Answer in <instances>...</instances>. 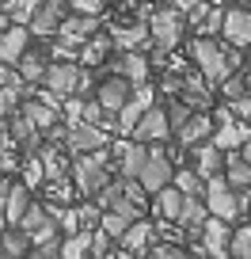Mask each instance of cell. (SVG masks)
Returning a JSON list of instances; mask_svg holds the SVG:
<instances>
[{
	"mask_svg": "<svg viewBox=\"0 0 251 259\" xmlns=\"http://www.w3.org/2000/svg\"><path fill=\"white\" fill-rule=\"evenodd\" d=\"M16 99H19L16 88H0V122H4L12 111H16Z\"/></svg>",
	"mask_w": 251,
	"mask_h": 259,
	"instance_id": "obj_41",
	"label": "cell"
},
{
	"mask_svg": "<svg viewBox=\"0 0 251 259\" xmlns=\"http://www.w3.org/2000/svg\"><path fill=\"white\" fill-rule=\"evenodd\" d=\"M130 225H133V221H126L122 213H111V210H107V213H103V221H99V229H103L111 240H118V244H122V236L130 233Z\"/></svg>",
	"mask_w": 251,
	"mask_h": 259,
	"instance_id": "obj_34",
	"label": "cell"
},
{
	"mask_svg": "<svg viewBox=\"0 0 251 259\" xmlns=\"http://www.w3.org/2000/svg\"><path fill=\"white\" fill-rule=\"evenodd\" d=\"M31 236L23 229H8V233H0V259H23L31 251Z\"/></svg>",
	"mask_w": 251,
	"mask_h": 259,
	"instance_id": "obj_26",
	"label": "cell"
},
{
	"mask_svg": "<svg viewBox=\"0 0 251 259\" xmlns=\"http://www.w3.org/2000/svg\"><path fill=\"white\" fill-rule=\"evenodd\" d=\"M80 76H84V73L76 69L73 61H57V65H49V69H46L42 84H46V92L69 99V96H76V88H80Z\"/></svg>",
	"mask_w": 251,
	"mask_h": 259,
	"instance_id": "obj_7",
	"label": "cell"
},
{
	"mask_svg": "<svg viewBox=\"0 0 251 259\" xmlns=\"http://www.w3.org/2000/svg\"><path fill=\"white\" fill-rule=\"evenodd\" d=\"M114 73L118 76H126V80L133 84V88H141V84L148 80V61L137 54V50H126V54L114 61Z\"/></svg>",
	"mask_w": 251,
	"mask_h": 259,
	"instance_id": "obj_19",
	"label": "cell"
},
{
	"mask_svg": "<svg viewBox=\"0 0 251 259\" xmlns=\"http://www.w3.org/2000/svg\"><path fill=\"white\" fill-rule=\"evenodd\" d=\"M103 54H107V42H103V38H95V42H88V46H84V61H91V65H95Z\"/></svg>",
	"mask_w": 251,
	"mask_h": 259,
	"instance_id": "obj_43",
	"label": "cell"
},
{
	"mask_svg": "<svg viewBox=\"0 0 251 259\" xmlns=\"http://www.w3.org/2000/svg\"><path fill=\"white\" fill-rule=\"evenodd\" d=\"M183 206H186V194L179 191L175 183L164 187V191L156 194V213H160L164 221H179V218H183Z\"/></svg>",
	"mask_w": 251,
	"mask_h": 259,
	"instance_id": "obj_22",
	"label": "cell"
},
{
	"mask_svg": "<svg viewBox=\"0 0 251 259\" xmlns=\"http://www.w3.org/2000/svg\"><path fill=\"white\" fill-rule=\"evenodd\" d=\"M114 153H118V164H122V179H137L145 160H148V145H141V141H130V145L118 141Z\"/></svg>",
	"mask_w": 251,
	"mask_h": 259,
	"instance_id": "obj_15",
	"label": "cell"
},
{
	"mask_svg": "<svg viewBox=\"0 0 251 259\" xmlns=\"http://www.w3.org/2000/svg\"><path fill=\"white\" fill-rule=\"evenodd\" d=\"M232 114H236V118H247V114H251V99H247V96L236 99V103H232Z\"/></svg>",
	"mask_w": 251,
	"mask_h": 259,
	"instance_id": "obj_45",
	"label": "cell"
},
{
	"mask_svg": "<svg viewBox=\"0 0 251 259\" xmlns=\"http://www.w3.org/2000/svg\"><path fill=\"white\" fill-rule=\"evenodd\" d=\"M148 244H153V225H148V221H133L130 233L122 236V251H130V255L148 251Z\"/></svg>",
	"mask_w": 251,
	"mask_h": 259,
	"instance_id": "obj_27",
	"label": "cell"
},
{
	"mask_svg": "<svg viewBox=\"0 0 251 259\" xmlns=\"http://www.w3.org/2000/svg\"><path fill=\"white\" fill-rule=\"evenodd\" d=\"M73 179H76V191H80V194H88V198H99V194H103V187L111 183V168H107V153H103V149H99V153L76 156Z\"/></svg>",
	"mask_w": 251,
	"mask_h": 259,
	"instance_id": "obj_1",
	"label": "cell"
},
{
	"mask_svg": "<svg viewBox=\"0 0 251 259\" xmlns=\"http://www.w3.org/2000/svg\"><path fill=\"white\" fill-rule=\"evenodd\" d=\"M190 118H194V114H190V107H186L183 99H175V103H171V111H168V122H171V130L179 134V130H183Z\"/></svg>",
	"mask_w": 251,
	"mask_h": 259,
	"instance_id": "obj_38",
	"label": "cell"
},
{
	"mask_svg": "<svg viewBox=\"0 0 251 259\" xmlns=\"http://www.w3.org/2000/svg\"><path fill=\"white\" fill-rule=\"evenodd\" d=\"M46 69H49V65L42 61L38 54H23V61H19V73H23L27 80H42V76H46Z\"/></svg>",
	"mask_w": 251,
	"mask_h": 259,
	"instance_id": "obj_37",
	"label": "cell"
},
{
	"mask_svg": "<svg viewBox=\"0 0 251 259\" xmlns=\"http://www.w3.org/2000/svg\"><path fill=\"white\" fill-rule=\"evenodd\" d=\"M206 138H213V122L206 118V114H194V118L179 130V145H186V149L206 145Z\"/></svg>",
	"mask_w": 251,
	"mask_h": 259,
	"instance_id": "obj_23",
	"label": "cell"
},
{
	"mask_svg": "<svg viewBox=\"0 0 251 259\" xmlns=\"http://www.w3.org/2000/svg\"><path fill=\"white\" fill-rule=\"evenodd\" d=\"M19 171H23V187H38V183H46V164H42V156H27Z\"/></svg>",
	"mask_w": 251,
	"mask_h": 259,
	"instance_id": "obj_35",
	"label": "cell"
},
{
	"mask_svg": "<svg viewBox=\"0 0 251 259\" xmlns=\"http://www.w3.org/2000/svg\"><path fill=\"white\" fill-rule=\"evenodd\" d=\"M118 259H137V255H130V251H122V255H118Z\"/></svg>",
	"mask_w": 251,
	"mask_h": 259,
	"instance_id": "obj_50",
	"label": "cell"
},
{
	"mask_svg": "<svg viewBox=\"0 0 251 259\" xmlns=\"http://www.w3.org/2000/svg\"><path fill=\"white\" fill-rule=\"evenodd\" d=\"M42 164H46V183H57V179H65V171H69L65 156L57 153V149H46V153H42Z\"/></svg>",
	"mask_w": 251,
	"mask_h": 259,
	"instance_id": "obj_33",
	"label": "cell"
},
{
	"mask_svg": "<svg viewBox=\"0 0 251 259\" xmlns=\"http://www.w3.org/2000/svg\"><path fill=\"white\" fill-rule=\"evenodd\" d=\"M221 168H225V153H221L213 141H206V145H198V149H194V171H198L202 179L221 176Z\"/></svg>",
	"mask_w": 251,
	"mask_h": 259,
	"instance_id": "obj_20",
	"label": "cell"
},
{
	"mask_svg": "<svg viewBox=\"0 0 251 259\" xmlns=\"http://www.w3.org/2000/svg\"><path fill=\"white\" fill-rule=\"evenodd\" d=\"M130 96H133V84L126 80V76H118V73H114V76H107V80L99 84V96H95V103L103 107V111L111 114L114 122H118V111H122L126 103H130Z\"/></svg>",
	"mask_w": 251,
	"mask_h": 259,
	"instance_id": "obj_6",
	"label": "cell"
},
{
	"mask_svg": "<svg viewBox=\"0 0 251 259\" xmlns=\"http://www.w3.org/2000/svg\"><path fill=\"white\" fill-rule=\"evenodd\" d=\"M12 141H16L19 149H23L27 156H34L42 149V130H34V122L27 118V114H16V118H12Z\"/></svg>",
	"mask_w": 251,
	"mask_h": 259,
	"instance_id": "obj_16",
	"label": "cell"
},
{
	"mask_svg": "<svg viewBox=\"0 0 251 259\" xmlns=\"http://www.w3.org/2000/svg\"><path fill=\"white\" fill-rule=\"evenodd\" d=\"M247 126L243 122H232V114H221V130L213 134V145L221 149V153H236V149H243V141H247Z\"/></svg>",
	"mask_w": 251,
	"mask_h": 259,
	"instance_id": "obj_14",
	"label": "cell"
},
{
	"mask_svg": "<svg viewBox=\"0 0 251 259\" xmlns=\"http://www.w3.org/2000/svg\"><path fill=\"white\" fill-rule=\"evenodd\" d=\"M171 134V122H168V111L164 107H148L145 118L137 122V130H133V138L141 141V145H148V141H164Z\"/></svg>",
	"mask_w": 251,
	"mask_h": 259,
	"instance_id": "obj_12",
	"label": "cell"
},
{
	"mask_svg": "<svg viewBox=\"0 0 251 259\" xmlns=\"http://www.w3.org/2000/svg\"><path fill=\"white\" fill-rule=\"evenodd\" d=\"M19 229L31 236V244H46V240L57 236V218L49 210H42L38 202H31V210H27V218L19 221Z\"/></svg>",
	"mask_w": 251,
	"mask_h": 259,
	"instance_id": "obj_9",
	"label": "cell"
},
{
	"mask_svg": "<svg viewBox=\"0 0 251 259\" xmlns=\"http://www.w3.org/2000/svg\"><path fill=\"white\" fill-rule=\"evenodd\" d=\"M145 34H148L145 23H137V27H114V46L133 50V46H141V42H145Z\"/></svg>",
	"mask_w": 251,
	"mask_h": 259,
	"instance_id": "obj_32",
	"label": "cell"
},
{
	"mask_svg": "<svg viewBox=\"0 0 251 259\" xmlns=\"http://www.w3.org/2000/svg\"><path fill=\"white\" fill-rule=\"evenodd\" d=\"M175 187L186 194V198H202V194H206V179L198 176L194 168H179L175 171Z\"/></svg>",
	"mask_w": 251,
	"mask_h": 259,
	"instance_id": "obj_30",
	"label": "cell"
},
{
	"mask_svg": "<svg viewBox=\"0 0 251 259\" xmlns=\"http://www.w3.org/2000/svg\"><path fill=\"white\" fill-rule=\"evenodd\" d=\"M31 259H61V240H46V244H34L31 248Z\"/></svg>",
	"mask_w": 251,
	"mask_h": 259,
	"instance_id": "obj_40",
	"label": "cell"
},
{
	"mask_svg": "<svg viewBox=\"0 0 251 259\" xmlns=\"http://www.w3.org/2000/svg\"><path fill=\"white\" fill-rule=\"evenodd\" d=\"M206 221H210V206H206V198H186L183 206V218H179V225H183L186 236H194V240H202V229Z\"/></svg>",
	"mask_w": 251,
	"mask_h": 259,
	"instance_id": "obj_17",
	"label": "cell"
},
{
	"mask_svg": "<svg viewBox=\"0 0 251 259\" xmlns=\"http://www.w3.org/2000/svg\"><path fill=\"white\" fill-rule=\"evenodd\" d=\"M221 34H225L232 46H251V12L247 8H228Z\"/></svg>",
	"mask_w": 251,
	"mask_h": 259,
	"instance_id": "obj_13",
	"label": "cell"
},
{
	"mask_svg": "<svg viewBox=\"0 0 251 259\" xmlns=\"http://www.w3.org/2000/svg\"><path fill=\"white\" fill-rule=\"evenodd\" d=\"M76 8H80L84 16H95V12H99V0H76Z\"/></svg>",
	"mask_w": 251,
	"mask_h": 259,
	"instance_id": "obj_46",
	"label": "cell"
},
{
	"mask_svg": "<svg viewBox=\"0 0 251 259\" xmlns=\"http://www.w3.org/2000/svg\"><path fill=\"white\" fill-rule=\"evenodd\" d=\"M137 183L145 187L148 194H160L164 187L175 183V168H171V160L160 153V149H148V160H145V168H141Z\"/></svg>",
	"mask_w": 251,
	"mask_h": 259,
	"instance_id": "obj_4",
	"label": "cell"
},
{
	"mask_svg": "<svg viewBox=\"0 0 251 259\" xmlns=\"http://www.w3.org/2000/svg\"><path fill=\"white\" fill-rule=\"evenodd\" d=\"M27 54V27H8L0 34V65H19Z\"/></svg>",
	"mask_w": 251,
	"mask_h": 259,
	"instance_id": "obj_18",
	"label": "cell"
},
{
	"mask_svg": "<svg viewBox=\"0 0 251 259\" xmlns=\"http://www.w3.org/2000/svg\"><path fill=\"white\" fill-rule=\"evenodd\" d=\"M225 179L232 191H247L251 187V160H243L240 153H228L225 156Z\"/></svg>",
	"mask_w": 251,
	"mask_h": 259,
	"instance_id": "obj_24",
	"label": "cell"
},
{
	"mask_svg": "<svg viewBox=\"0 0 251 259\" xmlns=\"http://www.w3.org/2000/svg\"><path fill=\"white\" fill-rule=\"evenodd\" d=\"M145 259H190L183 248H175V244H156V248L145 251Z\"/></svg>",
	"mask_w": 251,
	"mask_h": 259,
	"instance_id": "obj_39",
	"label": "cell"
},
{
	"mask_svg": "<svg viewBox=\"0 0 251 259\" xmlns=\"http://www.w3.org/2000/svg\"><path fill=\"white\" fill-rule=\"evenodd\" d=\"M228 248H232V236H228L225 221L210 218V221H206V229H202V244H198V251H202V255H213V259H225Z\"/></svg>",
	"mask_w": 251,
	"mask_h": 259,
	"instance_id": "obj_11",
	"label": "cell"
},
{
	"mask_svg": "<svg viewBox=\"0 0 251 259\" xmlns=\"http://www.w3.org/2000/svg\"><path fill=\"white\" fill-rule=\"evenodd\" d=\"M91 251H95V229H84L61 240V259H88Z\"/></svg>",
	"mask_w": 251,
	"mask_h": 259,
	"instance_id": "obj_25",
	"label": "cell"
},
{
	"mask_svg": "<svg viewBox=\"0 0 251 259\" xmlns=\"http://www.w3.org/2000/svg\"><path fill=\"white\" fill-rule=\"evenodd\" d=\"M190 57H194V65L202 69L206 80H213V84H225V80H228V69H232V61H228V54L217 46V42L198 38L194 46H190Z\"/></svg>",
	"mask_w": 251,
	"mask_h": 259,
	"instance_id": "obj_2",
	"label": "cell"
},
{
	"mask_svg": "<svg viewBox=\"0 0 251 259\" xmlns=\"http://www.w3.org/2000/svg\"><path fill=\"white\" fill-rule=\"evenodd\" d=\"M198 8V0H179V12H194Z\"/></svg>",
	"mask_w": 251,
	"mask_h": 259,
	"instance_id": "obj_47",
	"label": "cell"
},
{
	"mask_svg": "<svg viewBox=\"0 0 251 259\" xmlns=\"http://www.w3.org/2000/svg\"><path fill=\"white\" fill-rule=\"evenodd\" d=\"M107 141H111V138H107L99 126H91V122H73L65 145L73 149L76 156H84V153H99V149H107Z\"/></svg>",
	"mask_w": 251,
	"mask_h": 259,
	"instance_id": "obj_8",
	"label": "cell"
},
{
	"mask_svg": "<svg viewBox=\"0 0 251 259\" xmlns=\"http://www.w3.org/2000/svg\"><path fill=\"white\" fill-rule=\"evenodd\" d=\"M23 114L34 122V130H42V134H49V130L57 126V118H61V111H57V107H49V103H34V99L23 107Z\"/></svg>",
	"mask_w": 251,
	"mask_h": 259,
	"instance_id": "obj_28",
	"label": "cell"
},
{
	"mask_svg": "<svg viewBox=\"0 0 251 259\" xmlns=\"http://www.w3.org/2000/svg\"><path fill=\"white\" fill-rule=\"evenodd\" d=\"M206 206H210L213 218L232 221L240 213V191H232L225 176H213V179H206Z\"/></svg>",
	"mask_w": 251,
	"mask_h": 259,
	"instance_id": "obj_3",
	"label": "cell"
},
{
	"mask_svg": "<svg viewBox=\"0 0 251 259\" xmlns=\"http://www.w3.org/2000/svg\"><path fill=\"white\" fill-rule=\"evenodd\" d=\"M243 80H247V92H251V69H247V76H243Z\"/></svg>",
	"mask_w": 251,
	"mask_h": 259,
	"instance_id": "obj_51",
	"label": "cell"
},
{
	"mask_svg": "<svg viewBox=\"0 0 251 259\" xmlns=\"http://www.w3.org/2000/svg\"><path fill=\"white\" fill-rule=\"evenodd\" d=\"M4 138H12V134H8V126H4V122H0V145H4Z\"/></svg>",
	"mask_w": 251,
	"mask_h": 259,
	"instance_id": "obj_49",
	"label": "cell"
},
{
	"mask_svg": "<svg viewBox=\"0 0 251 259\" xmlns=\"http://www.w3.org/2000/svg\"><path fill=\"white\" fill-rule=\"evenodd\" d=\"M95 31V16H69L65 23H61V34H69V38H88V34Z\"/></svg>",
	"mask_w": 251,
	"mask_h": 259,
	"instance_id": "obj_31",
	"label": "cell"
},
{
	"mask_svg": "<svg viewBox=\"0 0 251 259\" xmlns=\"http://www.w3.org/2000/svg\"><path fill=\"white\" fill-rule=\"evenodd\" d=\"M221 88H225V96L236 103V99H243V92H247V80H240V76H228V80L221 84Z\"/></svg>",
	"mask_w": 251,
	"mask_h": 259,
	"instance_id": "obj_42",
	"label": "cell"
},
{
	"mask_svg": "<svg viewBox=\"0 0 251 259\" xmlns=\"http://www.w3.org/2000/svg\"><path fill=\"white\" fill-rule=\"evenodd\" d=\"M153 107V88L148 84H141V88H133V96H130V103L118 111V130H126V134H133L137 130V122L145 118V111Z\"/></svg>",
	"mask_w": 251,
	"mask_h": 259,
	"instance_id": "obj_10",
	"label": "cell"
},
{
	"mask_svg": "<svg viewBox=\"0 0 251 259\" xmlns=\"http://www.w3.org/2000/svg\"><path fill=\"white\" fill-rule=\"evenodd\" d=\"M8 27H12V19H8V12H4V8H0V34H4V31H8Z\"/></svg>",
	"mask_w": 251,
	"mask_h": 259,
	"instance_id": "obj_48",
	"label": "cell"
},
{
	"mask_svg": "<svg viewBox=\"0 0 251 259\" xmlns=\"http://www.w3.org/2000/svg\"><path fill=\"white\" fill-rule=\"evenodd\" d=\"M8 194H12V183L0 179V225H8Z\"/></svg>",
	"mask_w": 251,
	"mask_h": 259,
	"instance_id": "obj_44",
	"label": "cell"
},
{
	"mask_svg": "<svg viewBox=\"0 0 251 259\" xmlns=\"http://www.w3.org/2000/svg\"><path fill=\"white\" fill-rule=\"evenodd\" d=\"M228 259H251V225H243V229H236V233H232Z\"/></svg>",
	"mask_w": 251,
	"mask_h": 259,
	"instance_id": "obj_36",
	"label": "cell"
},
{
	"mask_svg": "<svg viewBox=\"0 0 251 259\" xmlns=\"http://www.w3.org/2000/svg\"><path fill=\"white\" fill-rule=\"evenodd\" d=\"M31 210V187L23 183H12V194H8V225H19Z\"/></svg>",
	"mask_w": 251,
	"mask_h": 259,
	"instance_id": "obj_29",
	"label": "cell"
},
{
	"mask_svg": "<svg viewBox=\"0 0 251 259\" xmlns=\"http://www.w3.org/2000/svg\"><path fill=\"white\" fill-rule=\"evenodd\" d=\"M148 34H153V42L160 50H171L179 46V38H183V12L179 8H164L153 16V23H148Z\"/></svg>",
	"mask_w": 251,
	"mask_h": 259,
	"instance_id": "obj_5",
	"label": "cell"
},
{
	"mask_svg": "<svg viewBox=\"0 0 251 259\" xmlns=\"http://www.w3.org/2000/svg\"><path fill=\"white\" fill-rule=\"evenodd\" d=\"M99 259H118V255H111V251H107V255H99Z\"/></svg>",
	"mask_w": 251,
	"mask_h": 259,
	"instance_id": "obj_52",
	"label": "cell"
},
{
	"mask_svg": "<svg viewBox=\"0 0 251 259\" xmlns=\"http://www.w3.org/2000/svg\"><path fill=\"white\" fill-rule=\"evenodd\" d=\"M61 23H65V16H61V0H46V4L34 12L31 31L34 34H54V31H61Z\"/></svg>",
	"mask_w": 251,
	"mask_h": 259,
	"instance_id": "obj_21",
	"label": "cell"
}]
</instances>
